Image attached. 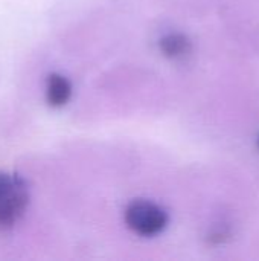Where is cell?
<instances>
[{"mask_svg": "<svg viewBox=\"0 0 259 261\" xmlns=\"http://www.w3.org/2000/svg\"><path fill=\"white\" fill-rule=\"evenodd\" d=\"M70 95H72V86L66 76L60 73L49 75L46 83V99L49 106L61 107L70 99Z\"/></svg>", "mask_w": 259, "mask_h": 261, "instance_id": "3957f363", "label": "cell"}, {"mask_svg": "<svg viewBox=\"0 0 259 261\" xmlns=\"http://www.w3.org/2000/svg\"><path fill=\"white\" fill-rule=\"evenodd\" d=\"M159 46L163 55L169 58H183L185 55L191 52V40L186 35L179 34V32L165 35L160 40Z\"/></svg>", "mask_w": 259, "mask_h": 261, "instance_id": "277c9868", "label": "cell"}, {"mask_svg": "<svg viewBox=\"0 0 259 261\" xmlns=\"http://www.w3.org/2000/svg\"><path fill=\"white\" fill-rule=\"evenodd\" d=\"M127 228L140 237H154L168 226L166 211L150 200H134L124 213Z\"/></svg>", "mask_w": 259, "mask_h": 261, "instance_id": "7a4b0ae2", "label": "cell"}, {"mask_svg": "<svg viewBox=\"0 0 259 261\" xmlns=\"http://www.w3.org/2000/svg\"><path fill=\"white\" fill-rule=\"evenodd\" d=\"M29 194L20 176L0 173V231L15 225L27 206Z\"/></svg>", "mask_w": 259, "mask_h": 261, "instance_id": "6da1fadb", "label": "cell"}]
</instances>
